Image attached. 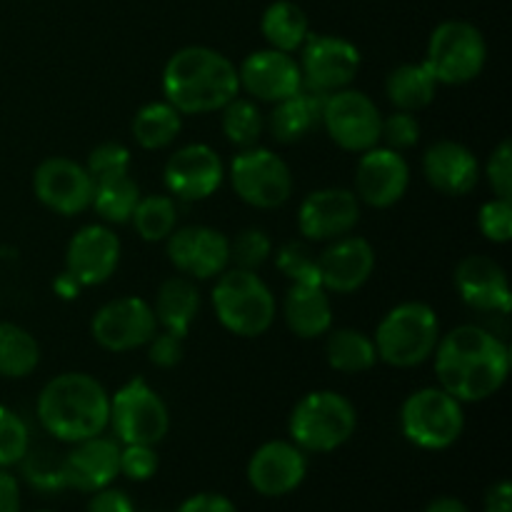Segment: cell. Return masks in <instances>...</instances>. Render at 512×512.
<instances>
[{
  "mask_svg": "<svg viewBox=\"0 0 512 512\" xmlns=\"http://www.w3.org/2000/svg\"><path fill=\"white\" fill-rule=\"evenodd\" d=\"M438 385L463 405L500 393L510 375V348L480 325H458L440 333L433 353Z\"/></svg>",
  "mask_w": 512,
  "mask_h": 512,
  "instance_id": "obj_1",
  "label": "cell"
},
{
  "mask_svg": "<svg viewBox=\"0 0 512 512\" xmlns=\"http://www.w3.org/2000/svg\"><path fill=\"white\" fill-rule=\"evenodd\" d=\"M163 95L180 115L220 113L240 95L238 65L208 45L175 50L160 75Z\"/></svg>",
  "mask_w": 512,
  "mask_h": 512,
  "instance_id": "obj_2",
  "label": "cell"
},
{
  "mask_svg": "<svg viewBox=\"0 0 512 512\" xmlns=\"http://www.w3.org/2000/svg\"><path fill=\"white\" fill-rule=\"evenodd\" d=\"M38 423L60 443H80L108 430L110 393L88 373H60L43 385L35 403Z\"/></svg>",
  "mask_w": 512,
  "mask_h": 512,
  "instance_id": "obj_3",
  "label": "cell"
},
{
  "mask_svg": "<svg viewBox=\"0 0 512 512\" xmlns=\"http://www.w3.org/2000/svg\"><path fill=\"white\" fill-rule=\"evenodd\" d=\"M213 313L228 333L238 338H260L268 333L278 315L273 290L255 270L233 268L215 278Z\"/></svg>",
  "mask_w": 512,
  "mask_h": 512,
  "instance_id": "obj_4",
  "label": "cell"
},
{
  "mask_svg": "<svg viewBox=\"0 0 512 512\" xmlns=\"http://www.w3.org/2000/svg\"><path fill=\"white\" fill-rule=\"evenodd\" d=\"M438 313L428 303L408 300L383 315L373 335L380 363L390 368H418L433 358L440 340Z\"/></svg>",
  "mask_w": 512,
  "mask_h": 512,
  "instance_id": "obj_5",
  "label": "cell"
},
{
  "mask_svg": "<svg viewBox=\"0 0 512 512\" xmlns=\"http://www.w3.org/2000/svg\"><path fill=\"white\" fill-rule=\"evenodd\" d=\"M358 428L355 405L335 390H313L293 405L288 435L303 453L325 455L343 448Z\"/></svg>",
  "mask_w": 512,
  "mask_h": 512,
  "instance_id": "obj_6",
  "label": "cell"
},
{
  "mask_svg": "<svg viewBox=\"0 0 512 512\" xmlns=\"http://www.w3.org/2000/svg\"><path fill=\"white\" fill-rule=\"evenodd\" d=\"M465 430V410L460 400L445 393L440 385H428L400 405V433L420 450H448Z\"/></svg>",
  "mask_w": 512,
  "mask_h": 512,
  "instance_id": "obj_7",
  "label": "cell"
},
{
  "mask_svg": "<svg viewBox=\"0 0 512 512\" xmlns=\"http://www.w3.org/2000/svg\"><path fill=\"white\" fill-rule=\"evenodd\" d=\"M423 63L438 85L473 83L488 63V43L470 20H443L428 38Z\"/></svg>",
  "mask_w": 512,
  "mask_h": 512,
  "instance_id": "obj_8",
  "label": "cell"
},
{
  "mask_svg": "<svg viewBox=\"0 0 512 512\" xmlns=\"http://www.w3.org/2000/svg\"><path fill=\"white\" fill-rule=\"evenodd\" d=\"M120 445H158L170 430V413L158 390L143 378L110 395V423Z\"/></svg>",
  "mask_w": 512,
  "mask_h": 512,
  "instance_id": "obj_9",
  "label": "cell"
},
{
  "mask_svg": "<svg viewBox=\"0 0 512 512\" xmlns=\"http://www.w3.org/2000/svg\"><path fill=\"white\" fill-rule=\"evenodd\" d=\"M233 193L245 205L258 210L280 208L293 195V170L268 148H243L228 168Z\"/></svg>",
  "mask_w": 512,
  "mask_h": 512,
  "instance_id": "obj_10",
  "label": "cell"
},
{
  "mask_svg": "<svg viewBox=\"0 0 512 512\" xmlns=\"http://www.w3.org/2000/svg\"><path fill=\"white\" fill-rule=\"evenodd\" d=\"M380 115L373 98L355 88L335 90L325 98L320 125L328 138L345 153H365V150L380 145Z\"/></svg>",
  "mask_w": 512,
  "mask_h": 512,
  "instance_id": "obj_11",
  "label": "cell"
},
{
  "mask_svg": "<svg viewBox=\"0 0 512 512\" xmlns=\"http://www.w3.org/2000/svg\"><path fill=\"white\" fill-rule=\"evenodd\" d=\"M300 73H303V88L315 93L330 95L335 90L350 88L355 75L360 73L363 55L358 45L348 38L325 33H310L300 48Z\"/></svg>",
  "mask_w": 512,
  "mask_h": 512,
  "instance_id": "obj_12",
  "label": "cell"
},
{
  "mask_svg": "<svg viewBox=\"0 0 512 512\" xmlns=\"http://www.w3.org/2000/svg\"><path fill=\"white\" fill-rule=\"evenodd\" d=\"M158 333L153 305L138 295H125L105 303L90 320V335L108 353L145 348Z\"/></svg>",
  "mask_w": 512,
  "mask_h": 512,
  "instance_id": "obj_13",
  "label": "cell"
},
{
  "mask_svg": "<svg viewBox=\"0 0 512 512\" xmlns=\"http://www.w3.org/2000/svg\"><path fill=\"white\" fill-rule=\"evenodd\" d=\"M168 260L180 275L215 280L230 268V238L210 225H185L168 235Z\"/></svg>",
  "mask_w": 512,
  "mask_h": 512,
  "instance_id": "obj_14",
  "label": "cell"
},
{
  "mask_svg": "<svg viewBox=\"0 0 512 512\" xmlns=\"http://www.w3.org/2000/svg\"><path fill=\"white\" fill-rule=\"evenodd\" d=\"M410 188V165L403 153L385 145L360 153L355 165V190L360 205L385 210L398 205Z\"/></svg>",
  "mask_w": 512,
  "mask_h": 512,
  "instance_id": "obj_15",
  "label": "cell"
},
{
  "mask_svg": "<svg viewBox=\"0 0 512 512\" xmlns=\"http://www.w3.org/2000/svg\"><path fill=\"white\" fill-rule=\"evenodd\" d=\"M93 175L85 170V165L75 163L70 158H45L33 173V193L40 203L53 213L73 218L85 213L93 203Z\"/></svg>",
  "mask_w": 512,
  "mask_h": 512,
  "instance_id": "obj_16",
  "label": "cell"
},
{
  "mask_svg": "<svg viewBox=\"0 0 512 512\" xmlns=\"http://www.w3.org/2000/svg\"><path fill=\"white\" fill-rule=\"evenodd\" d=\"M225 180V165L220 155L205 143H190L175 150L163 168V183L178 200L198 203L220 190Z\"/></svg>",
  "mask_w": 512,
  "mask_h": 512,
  "instance_id": "obj_17",
  "label": "cell"
},
{
  "mask_svg": "<svg viewBox=\"0 0 512 512\" xmlns=\"http://www.w3.org/2000/svg\"><path fill=\"white\" fill-rule=\"evenodd\" d=\"M360 223V200L348 188H320L303 198L298 208V230L310 243H330L355 230Z\"/></svg>",
  "mask_w": 512,
  "mask_h": 512,
  "instance_id": "obj_18",
  "label": "cell"
},
{
  "mask_svg": "<svg viewBox=\"0 0 512 512\" xmlns=\"http://www.w3.org/2000/svg\"><path fill=\"white\" fill-rule=\"evenodd\" d=\"M123 255L120 238L105 223H90L70 238L65 250V273L73 275L83 288L108 283Z\"/></svg>",
  "mask_w": 512,
  "mask_h": 512,
  "instance_id": "obj_19",
  "label": "cell"
},
{
  "mask_svg": "<svg viewBox=\"0 0 512 512\" xmlns=\"http://www.w3.org/2000/svg\"><path fill=\"white\" fill-rule=\"evenodd\" d=\"M248 483L263 498L295 493L308 475V458L293 440L263 443L248 460Z\"/></svg>",
  "mask_w": 512,
  "mask_h": 512,
  "instance_id": "obj_20",
  "label": "cell"
},
{
  "mask_svg": "<svg viewBox=\"0 0 512 512\" xmlns=\"http://www.w3.org/2000/svg\"><path fill=\"white\" fill-rule=\"evenodd\" d=\"M240 90L260 103H280L303 90V73L293 53L263 48L250 53L238 65Z\"/></svg>",
  "mask_w": 512,
  "mask_h": 512,
  "instance_id": "obj_21",
  "label": "cell"
},
{
  "mask_svg": "<svg viewBox=\"0 0 512 512\" xmlns=\"http://www.w3.org/2000/svg\"><path fill=\"white\" fill-rule=\"evenodd\" d=\"M375 270V248L360 235H343L330 240L328 248L318 255L320 285L328 293H358Z\"/></svg>",
  "mask_w": 512,
  "mask_h": 512,
  "instance_id": "obj_22",
  "label": "cell"
},
{
  "mask_svg": "<svg viewBox=\"0 0 512 512\" xmlns=\"http://www.w3.org/2000/svg\"><path fill=\"white\" fill-rule=\"evenodd\" d=\"M453 283L468 308L480 313H510V283L498 260L488 255H465L455 268Z\"/></svg>",
  "mask_w": 512,
  "mask_h": 512,
  "instance_id": "obj_23",
  "label": "cell"
},
{
  "mask_svg": "<svg viewBox=\"0 0 512 512\" xmlns=\"http://www.w3.org/2000/svg\"><path fill=\"white\" fill-rule=\"evenodd\" d=\"M65 483L80 493H95L115 483L120 475V443L113 438H95L73 443L63 455Z\"/></svg>",
  "mask_w": 512,
  "mask_h": 512,
  "instance_id": "obj_24",
  "label": "cell"
},
{
  "mask_svg": "<svg viewBox=\"0 0 512 512\" xmlns=\"http://www.w3.org/2000/svg\"><path fill=\"white\" fill-rule=\"evenodd\" d=\"M423 175L433 190L448 198H463L478 185L480 163L473 150L455 140H438L423 155Z\"/></svg>",
  "mask_w": 512,
  "mask_h": 512,
  "instance_id": "obj_25",
  "label": "cell"
},
{
  "mask_svg": "<svg viewBox=\"0 0 512 512\" xmlns=\"http://www.w3.org/2000/svg\"><path fill=\"white\" fill-rule=\"evenodd\" d=\"M283 318L298 338H323L333 328L330 293L320 283H290L283 300Z\"/></svg>",
  "mask_w": 512,
  "mask_h": 512,
  "instance_id": "obj_26",
  "label": "cell"
},
{
  "mask_svg": "<svg viewBox=\"0 0 512 512\" xmlns=\"http://www.w3.org/2000/svg\"><path fill=\"white\" fill-rule=\"evenodd\" d=\"M153 313L158 320V328L185 338L200 313V290L193 283V278L173 275V278L163 280L158 293H155Z\"/></svg>",
  "mask_w": 512,
  "mask_h": 512,
  "instance_id": "obj_27",
  "label": "cell"
},
{
  "mask_svg": "<svg viewBox=\"0 0 512 512\" xmlns=\"http://www.w3.org/2000/svg\"><path fill=\"white\" fill-rule=\"evenodd\" d=\"M328 95L315 93V90H300L293 98H285L275 103L273 113L268 118V130L278 143L290 145L303 140L315 125L320 123V113H323V103Z\"/></svg>",
  "mask_w": 512,
  "mask_h": 512,
  "instance_id": "obj_28",
  "label": "cell"
},
{
  "mask_svg": "<svg viewBox=\"0 0 512 512\" xmlns=\"http://www.w3.org/2000/svg\"><path fill=\"white\" fill-rule=\"evenodd\" d=\"M260 33H263L268 48L283 50V53H295L303 48L310 30L308 13L293 0H273L263 10L260 18Z\"/></svg>",
  "mask_w": 512,
  "mask_h": 512,
  "instance_id": "obj_29",
  "label": "cell"
},
{
  "mask_svg": "<svg viewBox=\"0 0 512 512\" xmlns=\"http://www.w3.org/2000/svg\"><path fill=\"white\" fill-rule=\"evenodd\" d=\"M435 93H438V80L425 63H403L390 70L385 78V95L395 110L418 113L433 103Z\"/></svg>",
  "mask_w": 512,
  "mask_h": 512,
  "instance_id": "obj_30",
  "label": "cell"
},
{
  "mask_svg": "<svg viewBox=\"0 0 512 512\" xmlns=\"http://www.w3.org/2000/svg\"><path fill=\"white\" fill-rule=\"evenodd\" d=\"M325 360L343 375L368 373L380 363L373 338L358 328H330L325 340Z\"/></svg>",
  "mask_w": 512,
  "mask_h": 512,
  "instance_id": "obj_31",
  "label": "cell"
},
{
  "mask_svg": "<svg viewBox=\"0 0 512 512\" xmlns=\"http://www.w3.org/2000/svg\"><path fill=\"white\" fill-rule=\"evenodd\" d=\"M130 130L135 143L143 150H165L178 140L183 130V115L168 100H153L133 115Z\"/></svg>",
  "mask_w": 512,
  "mask_h": 512,
  "instance_id": "obj_32",
  "label": "cell"
},
{
  "mask_svg": "<svg viewBox=\"0 0 512 512\" xmlns=\"http://www.w3.org/2000/svg\"><path fill=\"white\" fill-rule=\"evenodd\" d=\"M140 198H143L140 195V185L135 183L133 175H108V178L95 180L90 208L98 213V218L105 225H123L133 218Z\"/></svg>",
  "mask_w": 512,
  "mask_h": 512,
  "instance_id": "obj_33",
  "label": "cell"
},
{
  "mask_svg": "<svg viewBox=\"0 0 512 512\" xmlns=\"http://www.w3.org/2000/svg\"><path fill=\"white\" fill-rule=\"evenodd\" d=\"M40 365V345L23 325L0 320V378L23 380Z\"/></svg>",
  "mask_w": 512,
  "mask_h": 512,
  "instance_id": "obj_34",
  "label": "cell"
},
{
  "mask_svg": "<svg viewBox=\"0 0 512 512\" xmlns=\"http://www.w3.org/2000/svg\"><path fill=\"white\" fill-rule=\"evenodd\" d=\"M220 128L235 148H253L265 133V115L253 98H233L220 110Z\"/></svg>",
  "mask_w": 512,
  "mask_h": 512,
  "instance_id": "obj_35",
  "label": "cell"
},
{
  "mask_svg": "<svg viewBox=\"0 0 512 512\" xmlns=\"http://www.w3.org/2000/svg\"><path fill=\"white\" fill-rule=\"evenodd\" d=\"M130 220L145 243H163L178 228V205L170 195H145Z\"/></svg>",
  "mask_w": 512,
  "mask_h": 512,
  "instance_id": "obj_36",
  "label": "cell"
},
{
  "mask_svg": "<svg viewBox=\"0 0 512 512\" xmlns=\"http://www.w3.org/2000/svg\"><path fill=\"white\" fill-rule=\"evenodd\" d=\"M18 465L25 483L40 493H60V490L68 488L63 455L55 453V450L30 448Z\"/></svg>",
  "mask_w": 512,
  "mask_h": 512,
  "instance_id": "obj_37",
  "label": "cell"
},
{
  "mask_svg": "<svg viewBox=\"0 0 512 512\" xmlns=\"http://www.w3.org/2000/svg\"><path fill=\"white\" fill-rule=\"evenodd\" d=\"M30 450V430L15 410L0 405V468H13Z\"/></svg>",
  "mask_w": 512,
  "mask_h": 512,
  "instance_id": "obj_38",
  "label": "cell"
},
{
  "mask_svg": "<svg viewBox=\"0 0 512 512\" xmlns=\"http://www.w3.org/2000/svg\"><path fill=\"white\" fill-rule=\"evenodd\" d=\"M273 255V243L268 233L260 228H245L230 240V265L243 270H258L260 265L268 263Z\"/></svg>",
  "mask_w": 512,
  "mask_h": 512,
  "instance_id": "obj_39",
  "label": "cell"
},
{
  "mask_svg": "<svg viewBox=\"0 0 512 512\" xmlns=\"http://www.w3.org/2000/svg\"><path fill=\"white\" fill-rule=\"evenodd\" d=\"M275 268L290 280V283H320L318 275V255L310 253V248L300 240L285 243L275 253Z\"/></svg>",
  "mask_w": 512,
  "mask_h": 512,
  "instance_id": "obj_40",
  "label": "cell"
},
{
  "mask_svg": "<svg viewBox=\"0 0 512 512\" xmlns=\"http://www.w3.org/2000/svg\"><path fill=\"white\" fill-rule=\"evenodd\" d=\"M420 143V123L415 113H405V110H395V113L385 115L380 123V145L390 150H405L415 148Z\"/></svg>",
  "mask_w": 512,
  "mask_h": 512,
  "instance_id": "obj_41",
  "label": "cell"
},
{
  "mask_svg": "<svg viewBox=\"0 0 512 512\" xmlns=\"http://www.w3.org/2000/svg\"><path fill=\"white\" fill-rule=\"evenodd\" d=\"M130 163H133V155L118 140H108V143L95 145L88 153L85 160V170L93 175V180L108 178V175H120L130 173Z\"/></svg>",
  "mask_w": 512,
  "mask_h": 512,
  "instance_id": "obj_42",
  "label": "cell"
},
{
  "mask_svg": "<svg viewBox=\"0 0 512 512\" xmlns=\"http://www.w3.org/2000/svg\"><path fill=\"white\" fill-rule=\"evenodd\" d=\"M478 228L485 240L505 245L512 240V200L493 198L483 203L478 213Z\"/></svg>",
  "mask_w": 512,
  "mask_h": 512,
  "instance_id": "obj_43",
  "label": "cell"
},
{
  "mask_svg": "<svg viewBox=\"0 0 512 512\" xmlns=\"http://www.w3.org/2000/svg\"><path fill=\"white\" fill-rule=\"evenodd\" d=\"M155 445H120V475L133 483H145L158 473Z\"/></svg>",
  "mask_w": 512,
  "mask_h": 512,
  "instance_id": "obj_44",
  "label": "cell"
},
{
  "mask_svg": "<svg viewBox=\"0 0 512 512\" xmlns=\"http://www.w3.org/2000/svg\"><path fill=\"white\" fill-rule=\"evenodd\" d=\"M485 178H488L495 198L512 200V145L508 138L500 140L498 148L490 153L488 163H485Z\"/></svg>",
  "mask_w": 512,
  "mask_h": 512,
  "instance_id": "obj_45",
  "label": "cell"
},
{
  "mask_svg": "<svg viewBox=\"0 0 512 512\" xmlns=\"http://www.w3.org/2000/svg\"><path fill=\"white\" fill-rule=\"evenodd\" d=\"M183 340L185 338L168 333V330L155 333L153 338H150V343L145 345V348H148V360L155 365V368H163V370L175 368V365H180V360H183L185 355Z\"/></svg>",
  "mask_w": 512,
  "mask_h": 512,
  "instance_id": "obj_46",
  "label": "cell"
},
{
  "mask_svg": "<svg viewBox=\"0 0 512 512\" xmlns=\"http://www.w3.org/2000/svg\"><path fill=\"white\" fill-rule=\"evenodd\" d=\"M90 495H93V498H90L88 503V512H135L130 495L125 493V490L113 488V485H108V488L103 490H95V493Z\"/></svg>",
  "mask_w": 512,
  "mask_h": 512,
  "instance_id": "obj_47",
  "label": "cell"
},
{
  "mask_svg": "<svg viewBox=\"0 0 512 512\" xmlns=\"http://www.w3.org/2000/svg\"><path fill=\"white\" fill-rule=\"evenodd\" d=\"M178 512H238L235 510L233 500H228L220 493H198L190 495Z\"/></svg>",
  "mask_w": 512,
  "mask_h": 512,
  "instance_id": "obj_48",
  "label": "cell"
},
{
  "mask_svg": "<svg viewBox=\"0 0 512 512\" xmlns=\"http://www.w3.org/2000/svg\"><path fill=\"white\" fill-rule=\"evenodd\" d=\"M0 512H20V483L8 468H0Z\"/></svg>",
  "mask_w": 512,
  "mask_h": 512,
  "instance_id": "obj_49",
  "label": "cell"
},
{
  "mask_svg": "<svg viewBox=\"0 0 512 512\" xmlns=\"http://www.w3.org/2000/svg\"><path fill=\"white\" fill-rule=\"evenodd\" d=\"M485 512H512V485L500 480L485 493Z\"/></svg>",
  "mask_w": 512,
  "mask_h": 512,
  "instance_id": "obj_50",
  "label": "cell"
},
{
  "mask_svg": "<svg viewBox=\"0 0 512 512\" xmlns=\"http://www.w3.org/2000/svg\"><path fill=\"white\" fill-rule=\"evenodd\" d=\"M53 290H55V293H58L63 300H75V298H78L80 290H83V285H80L78 280H75L70 273H60L58 278H55Z\"/></svg>",
  "mask_w": 512,
  "mask_h": 512,
  "instance_id": "obj_51",
  "label": "cell"
},
{
  "mask_svg": "<svg viewBox=\"0 0 512 512\" xmlns=\"http://www.w3.org/2000/svg\"><path fill=\"white\" fill-rule=\"evenodd\" d=\"M423 512H470V510H468V505L463 503V500L445 495V498L433 500V503H430Z\"/></svg>",
  "mask_w": 512,
  "mask_h": 512,
  "instance_id": "obj_52",
  "label": "cell"
},
{
  "mask_svg": "<svg viewBox=\"0 0 512 512\" xmlns=\"http://www.w3.org/2000/svg\"><path fill=\"white\" fill-rule=\"evenodd\" d=\"M43 512H48V510H43Z\"/></svg>",
  "mask_w": 512,
  "mask_h": 512,
  "instance_id": "obj_53",
  "label": "cell"
}]
</instances>
